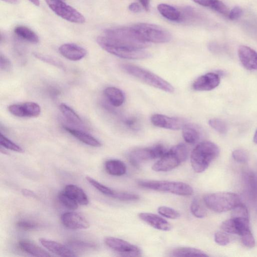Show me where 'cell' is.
<instances>
[{
    "instance_id": "obj_1",
    "label": "cell",
    "mask_w": 257,
    "mask_h": 257,
    "mask_svg": "<svg viewBox=\"0 0 257 257\" xmlns=\"http://www.w3.org/2000/svg\"><path fill=\"white\" fill-rule=\"evenodd\" d=\"M103 37L109 43L128 48L143 49L149 46L131 27L115 28L105 30Z\"/></svg>"
},
{
    "instance_id": "obj_2",
    "label": "cell",
    "mask_w": 257,
    "mask_h": 257,
    "mask_svg": "<svg viewBox=\"0 0 257 257\" xmlns=\"http://www.w3.org/2000/svg\"><path fill=\"white\" fill-rule=\"evenodd\" d=\"M219 154L220 149L216 144L210 141L199 143L191 154L192 168L197 173L204 172Z\"/></svg>"
},
{
    "instance_id": "obj_3",
    "label": "cell",
    "mask_w": 257,
    "mask_h": 257,
    "mask_svg": "<svg viewBox=\"0 0 257 257\" xmlns=\"http://www.w3.org/2000/svg\"><path fill=\"white\" fill-rule=\"evenodd\" d=\"M189 151L184 144L176 145L160 158L152 166L156 172H167L180 166L188 158Z\"/></svg>"
},
{
    "instance_id": "obj_4",
    "label": "cell",
    "mask_w": 257,
    "mask_h": 257,
    "mask_svg": "<svg viewBox=\"0 0 257 257\" xmlns=\"http://www.w3.org/2000/svg\"><path fill=\"white\" fill-rule=\"evenodd\" d=\"M121 67L126 73L151 86L168 93H173L175 91L172 85L159 76L144 68L129 64H123Z\"/></svg>"
},
{
    "instance_id": "obj_5",
    "label": "cell",
    "mask_w": 257,
    "mask_h": 257,
    "mask_svg": "<svg viewBox=\"0 0 257 257\" xmlns=\"http://www.w3.org/2000/svg\"><path fill=\"white\" fill-rule=\"evenodd\" d=\"M204 200L209 209L218 213L232 210L241 203V199L238 195L227 192L209 194L204 197Z\"/></svg>"
},
{
    "instance_id": "obj_6",
    "label": "cell",
    "mask_w": 257,
    "mask_h": 257,
    "mask_svg": "<svg viewBox=\"0 0 257 257\" xmlns=\"http://www.w3.org/2000/svg\"><path fill=\"white\" fill-rule=\"evenodd\" d=\"M138 185L143 188L181 196L188 197L194 194V190L192 187L182 182L142 181L139 182Z\"/></svg>"
},
{
    "instance_id": "obj_7",
    "label": "cell",
    "mask_w": 257,
    "mask_h": 257,
    "mask_svg": "<svg viewBox=\"0 0 257 257\" xmlns=\"http://www.w3.org/2000/svg\"><path fill=\"white\" fill-rule=\"evenodd\" d=\"M132 27L144 40L149 43H164L171 40L170 33L156 25L139 23Z\"/></svg>"
},
{
    "instance_id": "obj_8",
    "label": "cell",
    "mask_w": 257,
    "mask_h": 257,
    "mask_svg": "<svg viewBox=\"0 0 257 257\" xmlns=\"http://www.w3.org/2000/svg\"><path fill=\"white\" fill-rule=\"evenodd\" d=\"M99 45L108 52L118 57L130 59H143L148 58L151 55L143 49H133L118 46L108 42L103 36L97 38Z\"/></svg>"
},
{
    "instance_id": "obj_9",
    "label": "cell",
    "mask_w": 257,
    "mask_h": 257,
    "mask_svg": "<svg viewBox=\"0 0 257 257\" xmlns=\"http://www.w3.org/2000/svg\"><path fill=\"white\" fill-rule=\"evenodd\" d=\"M45 1L50 9L62 19L74 23H85L84 17L62 0H45Z\"/></svg>"
},
{
    "instance_id": "obj_10",
    "label": "cell",
    "mask_w": 257,
    "mask_h": 257,
    "mask_svg": "<svg viewBox=\"0 0 257 257\" xmlns=\"http://www.w3.org/2000/svg\"><path fill=\"white\" fill-rule=\"evenodd\" d=\"M166 152L165 147L159 144L152 147L141 148L132 151L129 155V160L132 165L138 167L143 162L160 158Z\"/></svg>"
},
{
    "instance_id": "obj_11",
    "label": "cell",
    "mask_w": 257,
    "mask_h": 257,
    "mask_svg": "<svg viewBox=\"0 0 257 257\" xmlns=\"http://www.w3.org/2000/svg\"><path fill=\"white\" fill-rule=\"evenodd\" d=\"M105 243L110 248L125 257H140L142 252L139 248L125 240L114 237H107Z\"/></svg>"
},
{
    "instance_id": "obj_12",
    "label": "cell",
    "mask_w": 257,
    "mask_h": 257,
    "mask_svg": "<svg viewBox=\"0 0 257 257\" xmlns=\"http://www.w3.org/2000/svg\"><path fill=\"white\" fill-rule=\"evenodd\" d=\"M151 120L154 126L173 130L183 129L186 124V121L183 119L169 117L161 114L153 115Z\"/></svg>"
},
{
    "instance_id": "obj_13",
    "label": "cell",
    "mask_w": 257,
    "mask_h": 257,
    "mask_svg": "<svg viewBox=\"0 0 257 257\" xmlns=\"http://www.w3.org/2000/svg\"><path fill=\"white\" fill-rule=\"evenodd\" d=\"M63 225L71 230L87 229L90 227L88 221L81 215L74 212L64 213L61 216Z\"/></svg>"
},
{
    "instance_id": "obj_14",
    "label": "cell",
    "mask_w": 257,
    "mask_h": 257,
    "mask_svg": "<svg viewBox=\"0 0 257 257\" xmlns=\"http://www.w3.org/2000/svg\"><path fill=\"white\" fill-rule=\"evenodd\" d=\"M221 78L219 74L211 72L199 77L194 83L193 88L197 91H209L218 87Z\"/></svg>"
},
{
    "instance_id": "obj_15",
    "label": "cell",
    "mask_w": 257,
    "mask_h": 257,
    "mask_svg": "<svg viewBox=\"0 0 257 257\" xmlns=\"http://www.w3.org/2000/svg\"><path fill=\"white\" fill-rule=\"evenodd\" d=\"M242 65L248 70H257V52L247 46H241L238 50Z\"/></svg>"
},
{
    "instance_id": "obj_16",
    "label": "cell",
    "mask_w": 257,
    "mask_h": 257,
    "mask_svg": "<svg viewBox=\"0 0 257 257\" xmlns=\"http://www.w3.org/2000/svg\"><path fill=\"white\" fill-rule=\"evenodd\" d=\"M60 53L72 61H78L85 56L87 51L84 48L74 43H65L59 48Z\"/></svg>"
},
{
    "instance_id": "obj_17",
    "label": "cell",
    "mask_w": 257,
    "mask_h": 257,
    "mask_svg": "<svg viewBox=\"0 0 257 257\" xmlns=\"http://www.w3.org/2000/svg\"><path fill=\"white\" fill-rule=\"evenodd\" d=\"M138 216L142 221L157 230L167 232L172 229V226L169 223L158 215L151 213H141Z\"/></svg>"
},
{
    "instance_id": "obj_18",
    "label": "cell",
    "mask_w": 257,
    "mask_h": 257,
    "mask_svg": "<svg viewBox=\"0 0 257 257\" xmlns=\"http://www.w3.org/2000/svg\"><path fill=\"white\" fill-rule=\"evenodd\" d=\"M244 182L247 196L257 209V174L248 172L244 176Z\"/></svg>"
},
{
    "instance_id": "obj_19",
    "label": "cell",
    "mask_w": 257,
    "mask_h": 257,
    "mask_svg": "<svg viewBox=\"0 0 257 257\" xmlns=\"http://www.w3.org/2000/svg\"><path fill=\"white\" fill-rule=\"evenodd\" d=\"M42 245L51 253L62 257H75L77 255L71 249L57 242L44 238L39 239Z\"/></svg>"
},
{
    "instance_id": "obj_20",
    "label": "cell",
    "mask_w": 257,
    "mask_h": 257,
    "mask_svg": "<svg viewBox=\"0 0 257 257\" xmlns=\"http://www.w3.org/2000/svg\"><path fill=\"white\" fill-rule=\"evenodd\" d=\"M64 129L84 144L94 147H100L102 146L99 140L86 132L66 126H64Z\"/></svg>"
},
{
    "instance_id": "obj_21",
    "label": "cell",
    "mask_w": 257,
    "mask_h": 257,
    "mask_svg": "<svg viewBox=\"0 0 257 257\" xmlns=\"http://www.w3.org/2000/svg\"><path fill=\"white\" fill-rule=\"evenodd\" d=\"M63 191L80 205L86 206L89 203L87 195L75 185H68L65 187Z\"/></svg>"
},
{
    "instance_id": "obj_22",
    "label": "cell",
    "mask_w": 257,
    "mask_h": 257,
    "mask_svg": "<svg viewBox=\"0 0 257 257\" xmlns=\"http://www.w3.org/2000/svg\"><path fill=\"white\" fill-rule=\"evenodd\" d=\"M105 167L107 173L113 176L121 177L126 174V165L119 160L111 159L107 161Z\"/></svg>"
},
{
    "instance_id": "obj_23",
    "label": "cell",
    "mask_w": 257,
    "mask_h": 257,
    "mask_svg": "<svg viewBox=\"0 0 257 257\" xmlns=\"http://www.w3.org/2000/svg\"><path fill=\"white\" fill-rule=\"evenodd\" d=\"M193 1L200 5L210 8L225 16H228L230 12L227 6L220 0H193Z\"/></svg>"
},
{
    "instance_id": "obj_24",
    "label": "cell",
    "mask_w": 257,
    "mask_h": 257,
    "mask_svg": "<svg viewBox=\"0 0 257 257\" xmlns=\"http://www.w3.org/2000/svg\"><path fill=\"white\" fill-rule=\"evenodd\" d=\"M22 250L35 257H48L51 255L37 245L30 241L22 240L19 242Z\"/></svg>"
},
{
    "instance_id": "obj_25",
    "label": "cell",
    "mask_w": 257,
    "mask_h": 257,
    "mask_svg": "<svg viewBox=\"0 0 257 257\" xmlns=\"http://www.w3.org/2000/svg\"><path fill=\"white\" fill-rule=\"evenodd\" d=\"M104 94L110 103L114 107L121 106L125 101L123 92L115 87H108L104 91Z\"/></svg>"
},
{
    "instance_id": "obj_26",
    "label": "cell",
    "mask_w": 257,
    "mask_h": 257,
    "mask_svg": "<svg viewBox=\"0 0 257 257\" xmlns=\"http://www.w3.org/2000/svg\"><path fill=\"white\" fill-rule=\"evenodd\" d=\"M157 9L161 15L166 19L172 21L180 22L181 12L175 7L165 4H160Z\"/></svg>"
},
{
    "instance_id": "obj_27",
    "label": "cell",
    "mask_w": 257,
    "mask_h": 257,
    "mask_svg": "<svg viewBox=\"0 0 257 257\" xmlns=\"http://www.w3.org/2000/svg\"><path fill=\"white\" fill-rule=\"evenodd\" d=\"M183 129V136L187 143L195 144L199 141L201 133L197 127L193 124H186Z\"/></svg>"
},
{
    "instance_id": "obj_28",
    "label": "cell",
    "mask_w": 257,
    "mask_h": 257,
    "mask_svg": "<svg viewBox=\"0 0 257 257\" xmlns=\"http://www.w3.org/2000/svg\"><path fill=\"white\" fill-rule=\"evenodd\" d=\"M14 33L19 37L31 43L36 44L39 41V38L37 34L25 26L16 27L14 29Z\"/></svg>"
},
{
    "instance_id": "obj_29",
    "label": "cell",
    "mask_w": 257,
    "mask_h": 257,
    "mask_svg": "<svg viewBox=\"0 0 257 257\" xmlns=\"http://www.w3.org/2000/svg\"><path fill=\"white\" fill-rule=\"evenodd\" d=\"M174 257H208L204 252L194 248L180 247L175 249L172 253Z\"/></svg>"
},
{
    "instance_id": "obj_30",
    "label": "cell",
    "mask_w": 257,
    "mask_h": 257,
    "mask_svg": "<svg viewBox=\"0 0 257 257\" xmlns=\"http://www.w3.org/2000/svg\"><path fill=\"white\" fill-rule=\"evenodd\" d=\"M59 109L63 115L69 122L78 126H81L83 125V121L81 118L70 107L66 104H61L59 106Z\"/></svg>"
},
{
    "instance_id": "obj_31",
    "label": "cell",
    "mask_w": 257,
    "mask_h": 257,
    "mask_svg": "<svg viewBox=\"0 0 257 257\" xmlns=\"http://www.w3.org/2000/svg\"><path fill=\"white\" fill-rule=\"evenodd\" d=\"M22 105L24 117L35 118L41 113L40 107L36 103L26 102Z\"/></svg>"
},
{
    "instance_id": "obj_32",
    "label": "cell",
    "mask_w": 257,
    "mask_h": 257,
    "mask_svg": "<svg viewBox=\"0 0 257 257\" xmlns=\"http://www.w3.org/2000/svg\"><path fill=\"white\" fill-rule=\"evenodd\" d=\"M58 198L60 203L69 210H75L78 208V204L64 191L59 193Z\"/></svg>"
},
{
    "instance_id": "obj_33",
    "label": "cell",
    "mask_w": 257,
    "mask_h": 257,
    "mask_svg": "<svg viewBox=\"0 0 257 257\" xmlns=\"http://www.w3.org/2000/svg\"><path fill=\"white\" fill-rule=\"evenodd\" d=\"M88 182L96 190L102 194L108 197L113 198L116 191L111 189L110 188L101 184L94 179L88 177L86 178Z\"/></svg>"
},
{
    "instance_id": "obj_34",
    "label": "cell",
    "mask_w": 257,
    "mask_h": 257,
    "mask_svg": "<svg viewBox=\"0 0 257 257\" xmlns=\"http://www.w3.org/2000/svg\"><path fill=\"white\" fill-rule=\"evenodd\" d=\"M192 214L196 218L202 219L206 216L207 212L201 202L197 199H194L191 206Z\"/></svg>"
},
{
    "instance_id": "obj_35",
    "label": "cell",
    "mask_w": 257,
    "mask_h": 257,
    "mask_svg": "<svg viewBox=\"0 0 257 257\" xmlns=\"http://www.w3.org/2000/svg\"><path fill=\"white\" fill-rule=\"evenodd\" d=\"M0 144L4 148L15 152L19 153L24 152L23 149L20 146L9 140L2 133L0 134Z\"/></svg>"
},
{
    "instance_id": "obj_36",
    "label": "cell",
    "mask_w": 257,
    "mask_h": 257,
    "mask_svg": "<svg viewBox=\"0 0 257 257\" xmlns=\"http://www.w3.org/2000/svg\"><path fill=\"white\" fill-rule=\"evenodd\" d=\"M158 212L162 216L169 219H177L181 216L180 214L177 211L174 209L165 206L159 207Z\"/></svg>"
},
{
    "instance_id": "obj_37",
    "label": "cell",
    "mask_w": 257,
    "mask_h": 257,
    "mask_svg": "<svg viewBox=\"0 0 257 257\" xmlns=\"http://www.w3.org/2000/svg\"><path fill=\"white\" fill-rule=\"evenodd\" d=\"M210 126L221 134H225L228 131L226 123L219 119H211L209 122Z\"/></svg>"
},
{
    "instance_id": "obj_38",
    "label": "cell",
    "mask_w": 257,
    "mask_h": 257,
    "mask_svg": "<svg viewBox=\"0 0 257 257\" xmlns=\"http://www.w3.org/2000/svg\"><path fill=\"white\" fill-rule=\"evenodd\" d=\"M232 218H249V212L246 206L241 203L237 205L232 210Z\"/></svg>"
},
{
    "instance_id": "obj_39",
    "label": "cell",
    "mask_w": 257,
    "mask_h": 257,
    "mask_svg": "<svg viewBox=\"0 0 257 257\" xmlns=\"http://www.w3.org/2000/svg\"><path fill=\"white\" fill-rule=\"evenodd\" d=\"M181 12V22L194 21L198 15L196 11L192 8L187 7L183 9Z\"/></svg>"
},
{
    "instance_id": "obj_40",
    "label": "cell",
    "mask_w": 257,
    "mask_h": 257,
    "mask_svg": "<svg viewBox=\"0 0 257 257\" xmlns=\"http://www.w3.org/2000/svg\"><path fill=\"white\" fill-rule=\"evenodd\" d=\"M113 198L124 202L136 201L139 200V196L136 194L116 192Z\"/></svg>"
},
{
    "instance_id": "obj_41",
    "label": "cell",
    "mask_w": 257,
    "mask_h": 257,
    "mask_svg": "<svg viewBox=\"0 0 257 257\" xmlns=\"http://www.w3.org/2000/svg\"><path fill=\"white\" fill-rule=\"evenodd\" d=\"M69 246L77 250H85L96 248V245L86 242L74 240L69 241Z\"/></svg>"
},
{
    "instance_id": "obj_42",
    "label": "cell",
    "mask_w": 257,
    "mask_h": 257,
    "mask_svg": "<svg viewBox=\"0 0 257 257\" xmlns=\"http://www.w3.org/2000/svg\"><path fill=\"white\" fill-rule=\"evenodd\" d=\"M33 55L36 58L41 61H43V62L49 63L51 65L56 66L61 68H62L64 67L63 64L61 62L51 57L43 55L37 52L34 53Z\"/></svg>"
},
{
    "instance_id": "obj_43",
    "label": "cell",
    "mask_w": 257,
    "mask_h": 257,
    "mask_svg": "<svg viewBox=\"0 0 257 257\" xmlns=\"http://www.w3.org/2000/svg\"><path fill=\"white\" fill-rule=\"evenodd\" d=\"M241 240L246 247L249 248H253L255 247L256 242L253 234L251 230H249L242 236H241Z\"/></svg>"
},
{
    "instance_id": "obj_44",
    "label": "cell",
    "mask_w": 257,
    "mask_h": 257,
    "mask_svg": "<svg viewBox=\"0 0 257 257\" xmlns=\"http://www.w3.org/2000/svg\"><path fill=\"white\" fill-rule=\"evenodd\" d=\"M235 160L240 163H245L248 160V155L243 150L238 149L235 150L232 154Z\"/></svg>"
},
{
    "instance_id": "obj_45",
    "label": "cell",
    "mask_w": 257,
    "mask_h": 257,
    "mask_svg": "<svg viewBox=\"0 0 257 257\" xmlns=\"http://www.w3.org/2000/svg\"><path fill=\"white\" fill-rule=\"evenodd\" d=\"M17 226L21 230L30 231L36 230L38 228L39 225L34 222L28 221H20L17 223Z\"/></svg>"
},
{
    "instance_id": "obj_46",
    "label": "cell",
    "mask_w": 257,
    "mask_h": 257,
    "mask_svg": "<svg viewBox=\"0 0 257 257\" xmlns=\"http://www.w3.org/2000/svg\"><path fill=\"white\" fill-rule=\"evenodd\" d=\"M215 241L221 246H226L230 243V239L227 234L221 232H218L215 235Z\"/></svg>"
},
{
    "instance_id": "obj_47",
    "label": "cell",
    "mask_w": 257,
    "mask_h": 257,
    "mask_svg": "<svg viewBox=\"0 0 257 257\" xmlns=\"http://www.w3.org/2000/svg\"><path fill=\"white\" fill-rule=\"evenodd\" d=\"M9 112L18 117H24L22 104H13L8 107Z\"/></svg>"
},
{
    "instance_id": "obj_48",
    "label": "cell",
    "mask_w": 257,
    "mask_h": 257,
    "mask_svg": "<svg viewBox=\"0 0 257 257\" xmlns=\"http://www.w3.org/2000/svg\"><path fill=\"white\" fill-rule=\"evenodd\" d=\"M0 66H1V70L4 71H9L12 67L10 60L2 54H1V56H0Z\"/></svg>"
},
{
    "instance_id": "obj_49",
    "label": "cell",
    "mask_w": 257,
    "mask_h": 257,
    "mask_svg": "<svg viewBox=\"0 0 257 257\" xmlns=\"http://www.w3.org/2000/svg\"><path fill=\"white\" fill-rule=\"evenodd\" d=\"M243 11L239 6L233 8L229 12L228 17L231 20H236L242 15Z\"/></svg>"
},
{
    "instance_id": "obj_50",
    "label": "cell",
    "mask_w": 257,
    "mask_h": 257,
    "mask_svg": "<svg viewBox=\"0 0 257 257\" xmlns=\"http://www.w3.org/2000/svg\"><path fill=\"white\" fill-rule=\"evenodd\" d=\"M124 123L127 126L130 127V128L135 129V127H136L135 126L137 123V120L134 118H131L125 119L124 121Z\"/></svg>"
},
{
    "instance_id": "obj_51",
    "label": "cell",
    "mask_w": 257,
    "mask_h": 257,
    "mask_svg": "<svg viewBox=\"0 0 257 257\" xmlns=\"http://www.w3.org/2000/svg\"><path fill=\"white\" fill-rule=\"evenodd\" d=\"M129 9L134 13H138L141 11L142 9L140 5L137 3H132L129 6Z\"/></svg>"
},
{
    "instance_id": "obj_52",
    "label": "cell",
    "mask_w": 257,
    "mask_h": 257,
    "mask_svg": "<svg viewBox=\"0 0 257 257\" xmlns=\"http://www.w3.org/2000/svg\"><path fill=\"white\" fill-rule=\"evenodd\" d=\"M139 1L145 10L149 11L150 9V0H139Z\"/></svg>"
},
{
    "instance_id": "obj_53",
    "label": "cell",
    "mask_w": 257,
    "mask_h": 257,
    "mask_svg": "<svg viewBox=\"0 0 257 257\" xmlns=\"http://www.w3.org/2000/svg\"><path fill=\"white\" fill-rule=\"evenodd\" d=\"M22 193L24 196L26 197L34 198L36 197L35 193L28 190H23L22 191Z\"/></svg>"
},
{
    "instance_id": "obj_54",
    "label": "cell",
    "mask_w": 257,
    "mask_h": 257,
    "mask_svg": "<svg viewBox=\"0 0 257 257\" xmlns=\"http://www.w3.org/2000/svg\"><path fill=\"white\" fill-rule=\"evenodd\" d=\"M2 1L11 4H17L20 2V0H2Z\"/></svg>"
},
{
    "instance_id": "obj_55",
    "label": "cell",
    "mask_w": 257,
    "mask_h": 257,
    "mask_svg": "<svg viewBox=\"0 0 257 257\" xmlns=\"http://www.w3.org/2000/svg\"><path fill=\"white\" fill-rule=\"evenodd\" d=\"M29 1L36 6H39L40 5L39 0H29Z\"/></svg>"
},
{
    "instance_id": "obj_56",
    "label": "cell",
    "mask_w": 257,
    "mask_h": 257,
    "mask_svg": "<svg viewBox=\"0 0 257 257\" xmlns=\"http://www.w3.org/2000/svg\"><path fill=\"white\" fill-rule=\"evenodd\" d=\"M254 142L257 144V129L256 131V132L254 136Z\"/></svg>"
}]
</instances>
